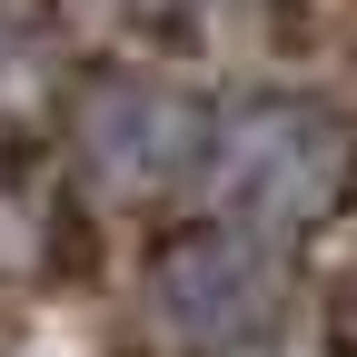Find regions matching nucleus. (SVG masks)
<instances>
[{
	"label": "nucleus",
	"mask_w": 357,
	"mask_h": 357,
	"mask_svg": "<svg viewBox=\"0 0 357 357\" xmlns=\"http://www.w3.org/2000/svg\"><path fill=\"white\" fill-rule=\"evenodd\" d=\"M218 178H229V229L238 238H298L347 189V129L307 100H258L229 129V149H218Z\"/></svg>",
	"instance_id": "1"
},
{
	"label": "nucleus",
	"mask_w": 357,
	"mask_h": 357,
	"mask_svg": "<svg viewBox=\"0 0 357 357\" xmlns=\"http://www.w3.org/2000/svg\"><path fill=\"white\" fill-rule=\"evenodd\" d=\"M159 298H169V318L189 328V337H248V328L268 318V258H258V238H238V229L189 238V248L159 268Z\"/></svg>",
	"instance_id": "2"
}]
</instances>
